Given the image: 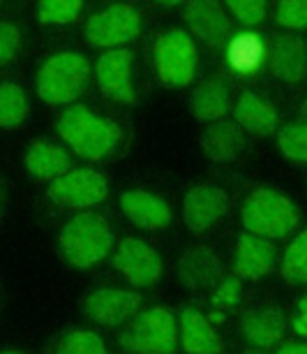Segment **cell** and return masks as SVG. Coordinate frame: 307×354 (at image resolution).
Here are the masks:
<instances>
[{
    "mask_svg": "<svg viewBox=\"0 0 307 354\" xmlns=\"http://www.w3.org/2000/svg\"><path fill=\"white\" fill-rule=\"evenodd\" d=\"M58 135L79 158L99 162L109 158L120 142V130L116 123L99 118L86 106H72L58 118Z\"/></svg>",
    "mask_w": 307,
    "mask_h": 354,
    "instance_id": "obj_1",
    "label": "cell"
},
{
    "mask_svg": "<svg viewBox=\"0 0 307 354\" xmlns=\"http://www.w3.org/2000/svg\"><path fill=\"white\" fill-rule=\"evenodd\" d=\"M111 248V227L95 213H79L60 232V250L75 269H92L109 257Z\"/></svg>",
    "mask_w": 307,
    "mask_h": 354,
    "instance_id": "obj_2",
    "label": "cell"
},
{
    "mask_svg": "<svg viewBox=\"0 0 307 354\" xmlns=\"http://www.w3.org/2000/svg\"><path fill=\"white\" fill-rule=\"evenodd\" d=\"M90 82V65L75 51H60L46 58L37 72L35 88L46 104H68L83 95Z\"/></svg>",
    "mask_w": 307,
    "mask_h": 354,
    "instance_id": "obj_3",
    "label": "cell"
},
{
    "mask_svg": "<svg viewBox=\"0 0 307 354\" xmlns=\"http://www.w3.org/2000/svg\"><path fill=\"white\" fill-rule=\"evenodd\" d=\"M243 225L250 234L277 241L293 234L298 225V211L282 192L273 188H257L243 202Z\"/></svg>",
    "mask_w": 307,
    "mask_h": 354,
    "instance_id": "obj_4",
    "label": "cell"
},
{
    "mask_svg": "<svg viewBox=\"0 0 307 354\" xmlns=\"http://www.w3.org/2000/svg\"><path fill=\"white\" fill-rule=\"evenodd\" d=\"M178 340L176 317L166 308H150L132 319L120 343L132 354H173Z\"/></svg>",
    "mask_w": 307,
    "mask_h": 354,
    "instance_id": "obj_5",
    "label": "cell"
},
{
    "mask_svg": "<svg viewBox=\"0 0 307 354\" xmlns=\"http://www.w3.org/2000/svg\"><path fill=\"white\" fill-rule=\"evenodd\" d=\"M197 46L185 30H166L155 42V68L169 88H185L197 75Z\"/></svg>",
    "mask_w": 307,
    "mask_h": 354,
    "instance_id": "obj_6",
    "label": "cell"
},
{
    "mask_svg": "<svg viewBox=\"0 0 307 354\" xmlns=\"http://www.w3.org/2000/svg\"><path fill=\"white\" fill-rule=\"evenodd\" d=\"M141 30V15L135 5H109L92 15L83 26V35L90 46H120L135 39Z\"/></svg>",
    "mask_w": 307,
    "mask_h": 354,
    "instance_id": "obj_7",
    "label": "cell"
},
{
    "mask_svg": "<svg viewBox=\"0 0 307 354\" xmlns=\"http://www.w3.org/2000/svg\"><path fill=\"white\" fill-rule=\"evenodd\" d=\"M106 192H109V183L95 169H70L49 185V197L68 209L99 204L106 199Z\"/></svg>",
    "mask_w": 307,
    "mask_h": 354,
    "instance_id": "obj_8",
    "label": "cell"
},
{
    "mask_svg": "<svg viewBox=\"0 0 307 354\" xmlns=\"http://www.w3.org/2000/svg\"><path fill=\"white\" fill-rule=\"evenodd\" d=\"M233 206L229 192L215 185H192L183 199V220L192 234H204Z\"/></svg>",
    "mask_w": 307,
    "mask_h": 354,
    "instance_id": "obj_9",
    "label": "cell"
},
{
    "mask_svg": "<svg viewBox=\"0 0 307 354\" xmlns=\"http://www.w3.org/2000/svg\"><path fill=\"white\" fill-rule=\"evenodd\" d=\"M113 266L132 287H150L162 278V257L141 239H123L113 255Z\"/></svg>",
    "mask_w": 307,
    "mask_h": 354,
    "instance_id": "obj_10",
    "label": "cell"
},
{
    "mask_svg": "<svg viewBox=\"0 0 307 354\" xmlns=\"http://www.w3.org/2000/svg\"><path fill=\"white\" fill-rule=\"evenodd\" d=\"M224 276V266L208 245H195L185 250L176 264V278L180 287L190 292H201L219 285Z\"/></svg>",
    "mask_w": 307,
    "mask_h": 354,
    "instance_id": "obj_11",
    "label": "cell"
},
{
    "mask_svg": "<svg viewBox=\"0 0 307 354\" xmlns=\"http://www.w3.org/2000/svg\"><path fill=\"white\" fill-rule=\"evenodd\" d=\"M139 294L125 290H95L83 301V313L102 326H118L137 317Z\"/></svg>",
    "mask_w": 307,
    "mask_h": 354,
    "instance_id": "obj_12",
    "label": "cell"
},
{
    "mask_svg": "<svg viewBox=\"0 0 307 354\" xmlns=\"http://www.w3.org/2000/svg\"><path fill=\"white\" fill-rule=\"evenodd\" d=\"M277 264V252L268 239L257 234H240L233 250V273L240 280H259L270 273Z\"/></svg>",
    "mask_w": 307,
    "mask_h": 354,
    "instance_id": "obj_13",
    "label": "cell"
},
{
    "mask_svg": "<svg viewBox=\"0 0 307 354\" xmlns=\"http://www.w3.org/2000/svg\"><path fill=\"white\" fill-rule=\"evenodd\" d=\"M99 91L113 102L130 104L135 100L132 88V56L125 49H111L97 61L95 68Z\"/></svg>",
    "mask_w": 307,
    "mask_h": 354,
    "instance_id": "obj_14",
    "label": "cell"
},
{
    "mask_svg": "<svg viewBox=\"0 0 307 354\" xmlns=\"http://www.w3.org/2000/svg\"><path fill=\"white\" fill-rule=\"evenodd\" d=\"M120 209L125 218L139 230L162 232L171 225V209L162 197L146 190H130L120 197Z\"/></svg>",
    "mask_w": 307,
    "mask_h": 354,
    "instance_id": "obj_15",
    "label": "cell"
},
{
    "mask_svg": "<svg viewBox=\"0 0 307 354\" xmlns=\"http://www.w3.org/2000/svg\"><path fill=\"white\" fill-rule=\"evenodd\" d=\"M185 21L195 30L197 37H201L210 46H226L231 44L233 26L222 8L215 3H190L183 10Z\"/></svg>",
    "mask_w": 307,
    "mask_h": 354,
    "instance_id": "obj_16",
    "label": "cell"
},
{
    "mask_svg": "<svg viewBox=\"0 0 307 354\" xmlns=\"http://www.w3.org/2000/svg\"><path fill=\"white\" fill-rule=\"evenodd\" d=\"M178 336L180 345L188 354H219L222 340H219L215 326L208 315H201L195 308H183L178 317Z\"/></svg>",
    "mask_w": 307,
    "mask_h": 354,
    "instance_id": "obj_17",
    "label": "cell"
},
{
    "mask_svg": "<svg viewBox=\"0 0 307 354\" xmlns=\"http://www.w3.org/2000/svg\"><path fill=\"white\" fill-rule=\"evenodd\" d=\"M240 331L250 340V345L268 350L275 347L284 338L286 324L282 317V310L275 306H261V308H252L240 319Z\"/></svg>",
    "mask_w": 307,
    "mask_h": 354,
    "instance_id": "obj_18",
    "label": "cell"
},
{
    "mask_svg": "<svg viewBox=\"0 0 307 354\" xmlns=\"http://www.w3.org/2000/svg\"><path fill=\"white\" fill-rule=\"evenodd\" d=\"M270 70L279 82L298 84L307 70V46L303 39L279 35L270 49Z\"/></svg>",
    "mask_w": 307,
    "mask_h": 354,
    "instance_id": "obj_19",
    "label": "cell"
},
{
    "mask_svg": "<svg viewBox=\"0 0 307 354\" xmlns=\"http://www.w3.org/2000/svg\"><path fill=\"white\" fill-rule=\"evenodd\" d=\"M23 165L30 176L37 178V181H56V178L70 171L72 160L65 149L46 142V139H39V142H32L28 146Z\"/></svg>",
    "mask_w": 307,
    "mask_h": 354,
    "instance_id": "obj_20",
    "label": "cell"
},
{
    "mask_svg": "<svg viewBox=\"0 0 307 354\" xmlns=\"http://www.w3.org/2000/svg\"><path fill=\"white\" fill-rule=\"evenodd\" d=\"M231 104V93L222 79H208L190 95V113L201 123H217Z\"/></svg>",
    "mask_w": 307,
    "mask_h": 354,
    "instance_id": "obj_21",
    "label": "cell"
},
{
    "mask_svg": "<svg viewBox=\"0 0 307 354\" xmlns=\"http://www.w3.org/2000/svg\"><path fill=\"white\" fill-rule=\"evenodd\" d=\"M236 121L245 132L266 137L277 130L279 113L264 97L255 95V93H243L236 104Z\"/></svg>",
    "mask_w": 307,
    "mask_h": 354,
    "instance_id": "obj_22",
    "label": "cell"
},
{
    "mask_svg": "<svg viewBox=\"0 0 307 354\" xmlns=\"http://www.w3.org/2000/svg\"><path fill=\"white\" fill-rule=\"evenodd\" d=\"M201 146H204L206 156L210 160H215V162H233V160L240 156V151H243L245 139L238 125L217 121L204 132Z\"/></svg>",
    "mask_w": 307,
    "mask_h": 354,
    "instance_id": "obj_23",
    "label": "cell"
},
{
    "mask_svg": "<svg viewBox=\"0 0 307 354\" xmlns=\"http://www.w3.org/2000/svg\"><path fill=\"white\" fill-rule=\"evenodd\" d=\"M30 113V100L19 84H0V125L5 130L19 128Z\"/></svg>",
    "mask_w": 307,
    "mask_h": 354,
    "instance_id": "obj_24",
    "label": "cell"
},
{
    "mask_svg": "<svg viewBox=\"0 0 307 354\" xmlns=\"http://www.w3.org/2000/svg\"><path fill=\"white\" fill-rule=\"evenodd\" d=\"M298 121L284 125L277 135V146L289 160L307 162V100L300 104Z\"/></svg>",
    "mask_w": 307,
    "mask_h": 354,
    "instance_id": "obj_25",
    "label": "cell"
},
{
    "mask_svg": "<svg viewBox=\"0 0 307 354\" xmlns=\"http://www.w3.org/2000/svg\"><path fill=\"white\" fill-rule=\"evenodd\" d=\"M279 273L289 285H307V230L286 245L279 259Z\"/></svg>",
    "mask_w": 307,
    "mask_h": 354,
    "instance_id": "obj_26",
    "label": "cell"
},
{
    "mask_svg": "<svg viewBox=\"0 0 307 354\" xmlns=\"http://www.w3.org/2000/svg\"><path fill=\"white\" fill-rule=\"evenodd\" d=\"M264 44L261 39L252 32H245V35H238L231 39L229 44V61L236 70L240 72H252L257 70L259 65L264 63Z\"/></svg>",
    "mask_w": 307,
    "mask_h": 354,
    "instance_id": "obj_27",
    "label": "cell"
},
{
    "mask_svg": "<svg viewBox=\"0 0 307 354\" xmlns=\"http://www.w3.org/2000/svg\"><path fill=\"white\" fill-rule=\"evenodd\" d=\"M83 10L79 0H44L37 5V19L42 24H70Z\"/></svg>",
    "mask_w": 307,
    "mask_h": 354,
    "instance_id": "obj_28",
    "label": "cell"
},
{
    "mask_svg": "<svg viewBox=\"0 0 307 354\" xmlns=\"http://www.w3.org/2000/svg\"><path fill=\"white\" fill-rule=\"evenodd\" d=\"M58 354H109L95 331H72L60 343Z\"/></svg>",
    "mask_w": 307,
    "mask_h": 354,
    "instance_id": "obj_29",
    "label": "cell"
},
{
    "mask_svg": "<svg viewBox=\"0 0 307 354\" xmlns=\"http://www.w3.org/2000/svg\"><path fill=\"white\" fill-rule=\"evenodd\" d=\"M226 10H229L238 21H243L248 26H257L264 21L266 12H268V3H264V0H229Z\"/></svg>",
    "mask_w": 307,
    "mask_h": 354,
    "instance_id": "obj_30",
    "label": "cell"
},
{
    "mask_svg": "<svg viewBox=\"0 0 307 354\" xmlns=\"http://www.w3.org/2000/svg\"><path fill=\"white\" fill-rule=\"evenodd\" d=\"M275 21L291 30L307 28V3H293V0L279 3L275 8Z\"/></svg>",
    "mask_w": 307,
    "mask_h": 354,
    "instance_id": "obj_31",
    "label": "cell"
},
{
    "mask_svg": "<svg viewBox=\"0 0 307 354\" xmlns=\"http://www.w3.org/2000/svg\"><path fill=\"white\" fill-rule=\"evenodd\" d=\"M240 301V278H229V280H222L217 287H215V294L210 299V306L219 313L233 308Z\"/></svg>",
    "mask_w": 307,
    "mask_h": 354,
    "instance_id": "obj_32",
    "label": "cell"
},
{
    "mask_svg": "<svg viewBox=\"0 0 307 354\" xmlns=\"http://www.w3.org/2000/svg\"><path fill=\"white\" fill-rule=\"evenodd\" d=\"M19 46H21V32L14 24L3 21L0 24V63L10 65L12 58L17 56Z\"/></svg>",
    "mask_w": 307,
    "mask_h": 354,
    "instance_id": "obj_33",
    "label": "cell"
},
{
    "mask_svg": "<svg viewBox=\"0 0 307 354\" xmlns=\"http://www.w3.org/2000/svg\"><path fill=\"white\" fill-rule=\"evenodd\" d=\"M293 331L298 336H307V297H303L296 306V313H293Z\"/></svg>",
    "mask_w": 307,
    "mask_h": 354,
    "instance_id": "obj_34",
    "label": "cell"
},
{
    "mask_svg": "<svg viewBox=\"0 0 307 354\" xmlns=\"http://www.w3.org/2000/svg\"><path fill=\"white\" fill-rule=\"evenodd\" d=\"M275 354H307V343L298 340V343H286Z\"/></svg>",
    "mask_w": 307,
    "mask_h": 354,
    "instance_id": "obj_35",
    "label": "cell"
},
{
    "mask_svg": "<svg viewBox=\"0 0 307 354\" xmlns=\"http://www.w3.org/2000/svg\"><path fill=\"white\" fill-rule=\"evenodd\" d=\"M245 354H266V352L261 350V347H255V345H252V347H248V350H245Z\"/></svg>",
    "mask_w": 307,
    "mask_h": 354,
    "instance_id": "obj_36",
    "label": "cell"
},
{
    "mask_svg": "<svg viewBox=\"0 0 307 354\" xmlns=\"http://www.w3.org/2000/svg\"><path fill=\"white\" fill-rule=\"evenodd\" d=\"M5 354H17V352H5Z\"/></svg>",
    "mask_w": 307,
    "mask_h": 354,
    "instance_id": "obj_37",
    "label": "cell"
}]
</instances>
